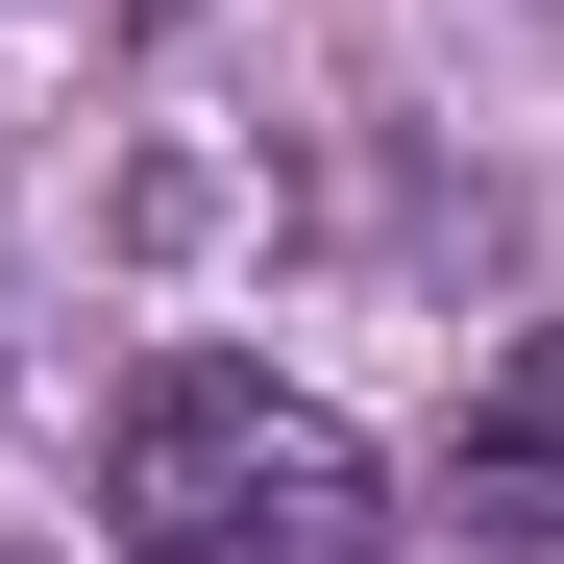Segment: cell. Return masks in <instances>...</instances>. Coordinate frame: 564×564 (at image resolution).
<instances>
[{
    "label": "cell",
    "instance_id": "cell-1",
    "mask_svg": "<svg viewBox=\"0 0 564 564\" xmlns=\"http://www.w3.org/2000/svg\"><path fill=\"white\" fill-rule=\"evenodd\" d=\"M99 540L123 564H393V466L270 368H148L99 442Z\"/></svg>",
    "mask_w": 564,
    "mask_h": 564
},
{
    "label": "cell",
    "instance_id": "cell-2",
    "mask_svg": "<svg viewBox=\"0 0 564 564\" xmlns=\"http://www.w3.org/2000/svg\"><path fill=\"white\" fill-rule=\"evenodd\" d=\"M442 491H466V540H516V564H564V319L466 393V442H442Z\"/></svg>",
    "mask_w": 564,
    "mask_h": 564
}]
</instances>
